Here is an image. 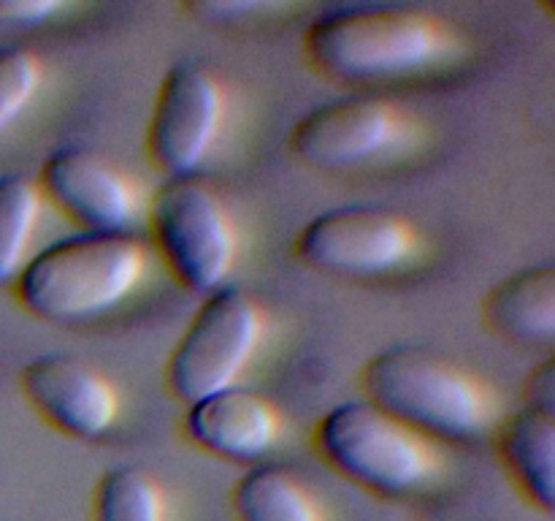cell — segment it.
<instances>
[{
  "label": "cell",
  "mask_w": 555,
  "mask_h": 521,
  "mask_svg": "<svg viewBox=\"0 0 555 521\" xmlns=\"http://www.w3.org/2000/svg\"><path fill=\"white\" fill-rule=\"evenodd\" d=\"M304 54L314 71L341 85H379L455 63L464 41L421 5L347 3L309 22Z\"/></svg>",
  "instance_id": "6da1fadb"
},
{
  "label": "cell",
  "mask_w": 555,
  "mask_h": 521,
  "mask_svg": "<svg viewBox=\"0 0 555 521\" xmlns=\"http://www.w3.org/2000/svg\"><path fill=\"white\" fill-rule=\"evenodd\" d=\"M150 253L133 233H76L25 260L14 296L33 318L79 326L122 307L144 282Z\"/></svg>",
  "instance_id": "7a4b0ae2"
},
{
  "label": "cell",
  "mask_w": 555,
  "mask_h": 521,
  "mask_svg": "<svg viewBox=\"0 0 555 521\" xmlns=\"http://www.w3.org/2000/svg\"><path fill=\"white\" fill-rule=\"evenodd\" d=\"M363 399L421 437L472 443L499 423L493 391L459 364L421 345H390L361 369Z\"/></svg>",
  "instance_id": "3957f363"
},
{
  "label": "cell",
  "mask_w": 555,
  "mask_h": 521,
  "mask_svg": "<svg viewBox=\"0 0 555 521\" xmlns=\"http://www.w3.org/2000/svg\"><path fill=\"white\" fill-rule=\"evenodd\" d=\"M314 448L339 475L379 497H410L442 470L431 440L366 399H347L314 423Z\"/></svg>",
  "instance_id": "277c9868"
},
{
  "label": "cell",
  "mask_w": 555,
  "mask_h": 521,
  "mask_svg": "<svg viewBox=\"0 0 555 521\" xmlns=\"http://www.w3.org/2000/svg\"><path fill=\"white\" fill-rule=\"evenodd\" d=\"M152 247L188 291L209 293L228 285L236 266V226L225 201L201 177H171L146 204Z\"/></svg>",
  "instance_id": "5b68a950"
},
{
  "label": "cell",
  "mask_w": 555,
  "mask_h": 521,
  "mask_svg": "<svg viewBox=\"0 0 555 521\" xmlns=\"http://www.w3.org/2000/svg\"><path fill=\"white\" fill-rule=\"evenodd\" d=\"M258 302L236 285L209 293L166 361V385L184 407L236 385L263 340Z\"/></svg>",
  "instance_id": "8992f818"
},
{
  "label": "cell",
  "mask_w": 555,
  "mask_h": 521,
  "mask_svg": "<svg viewBox=\"0 0 555 521\" xmlns=\"http://www.w3.org/2000/svg\"><path fill=\"white\" fill-rule=\"evenodd\" d=\"M298 260L352 280L396 275L421 258V233L401 212L379 204H347L320 212L298 231Z\"/></svg>",
  "instance_id": "52a82bcc"
},
{
  "label": "cell",
  "mask_w": 555,
  "mask_h": 521,
  "mask_svg": "<svg viewBox=\"0 0 555 521\" xmlns=\"http://www.w3.org/2000/svg\"><path fill=\"white\" fill-rule=\"evenodd\" d=\"M415 139V123L393 101L345 96L309 109L291 128V150L318 171H356L399 155Z\"/></svg>",
  "instance_id": "ba28073f"
},
{
  "label": "cell",
  "mask_w": 555,
  "mask_h": 521,
  "mask_svg": "<svg viewBox=\"0 0 555 521\" xmlns=\"http://www.w3.org/2000/svg\"><path fill=\"white\" fill-rule=\"evenodd\" d=\"M225 125V87L193 60L173 63L155 92L146 123V155L171 177H195Z\"/></svg>",
  "instance_id": "9c48e42d"
},
{
  "label": "cell",
  "mask_w": 555,
  "mask_h": 521,
  "mask_svg": "<svg viewBox=\"0 0 555 521\" xmlns=\"http://www.w3.org/2000/svg\"><path fill=\"white\" fill-rule=\"evenodd\" d=\"M36 185L87 233H130L144 212L133 179L90 150H54L38 168Z\"/></svg>",
  "instance_id": "30bf717a"
},
{
  "label": "cell",
  "mask_w": 555,
  "mask_h": 521,
  "mask_svg": "<svg viewBox=\"0 0 555 521\" xmlns=\"http://www.w3.org/2000/svg\"><path fill=\"white\" fill-rule=\"evenodd\" d=\"M20 389L33 410L74 440H98L117 423L119 394L90 361L43 353L20 369Z\"/></svg>",
  "instance_id": "8fae6325"
},
{
  "label": "cell",
  "mask_w": 555,
  "mask_h": 521,
  "mask_svg": "<svg viewBox=\"0 0 555 521\" xmlns=\"http://www.w3.org/2000/svg\"><path fill=\"white\" fill-rule=\"evenodd\" d=\"M182 429L206 454L260 465L280 443L282 418L266 396L231 385L188 405Z\"/></svg>",
  "instance_id": "7c38bea8"
},
{
  "label": "cell",
  "mask_w": 555,
  "mask_h": 521,
  "mask_svg": "<svg viewBox=\"0 0 555 521\" xmlns=\"http://www.w3.org/2000/svg\"><path fill=\"white\" fill-rule=\"evenodd\" d=\"M482 320L515 345H551L555 336V269L526 266L499 280L482 298Z\"/></svg>",
  "instance_id": "4fadbf2b"
},
{
  "label": "cell",
  "mask_w": 555,
  "mask_h": 521,
  "mask_svg": "<svg viewBox=\"0 0 555 521\" xmlns=\"http://www.w3.org/2000/svg\"><path fill=\"white\" fill-rule=\"evenodd\" d=\"M499 459L534 508H555V416L551 407L526 405L499 423Z\"/></svg>",
  "instance_id": "5bb4252c"
},
{
  "label": "cell",
  "mask_w": 555,
  "mask_h": 521,
  "mask_svg": "<svg viewBox=\"0 0 555 521\" xmlns=\"http://www.w3.org/2000/svg\"><path fill=\"white\" fill-rule=\"evenodd\" d=\"M236 521H323L314 494L282 465H253L231 488Z\"/></svg>",
  "instance_id": "9a60e30c"
},
{
  "label": "cell",
  "mask_w": 555,
  "mask_h": 521,
  "mask_svg": "<svg viewBox=\"0 0 555 521\" xmlns=\"http://www.w3.org/2000/svg\"><path fill=\"white\" fill-rule=\"evenodd\" d=\"M92 521H168L166 494L144 467H108L92 492Z\"/></svg>",
  "instance_id": "2e32d148"
},
{
  "label": "cell",
  "mask_w": 555,
  "mask_h": 521,
  "mask_svg": "<svg viewBox=\"0 0 555 521\" xmlns=\"http://www.w3.org/2000/svg\"><path fill=\"white\" fill-rule=\"evenodd\" d=\"M41 190L25 174H0V285L14 282L30 258L33 237L41 217Z\"/></svg>",
  "instance_id": "e0dca14e"
},
{
  "label": "cell",
  "mask_w": 555,
  "mask_h": 521,
  "mask_svg": "<svg viewBox=\"0 0 555 521\" xmlns=\"http://www.w3.org/2000/svg\"><path fill=\"white\" fill-rule=\"evenodd\" d=\"M41 58L27 47H0V136L22 117L41 87Z\"/></svg>",
  "instance_id": "ac0fdd59"
},
{
  "label": "cell",
  "mask_w": 555,
  "mask_h": 521,
  "mask_svg": "<svg viewBox=\"0 0 555 521\" xmlns=\"http://www.w3.org/2000/svg\"><path fill=\"white\" fill-rule=\"evenodd\" d=\"M293 3H271V0H204V3L182 5L184 14L195 16L204 25H247L263 22L269 16H280L293 11Z\"/></svg>",
  "instance_id": "d6986e66"
},
{
  "label": "cell",
  "mask_w": 555,
  "mask_h": 521,
  "mask_svg": "<svg viewBox=\"0 0 555 521\" xmlns=\"http://www.w3.org/2000/svg\"><path fill=\"white\" fill-rule=\"evenodd\" d=\"M65 0H0V33L33 30L74 11Z\"/></svg>",
  "instance_id": "ffe728a7"
},
{
  "label": "cell",
  "mask_w": 555,
  "mask_h": 521,
  "mask_svg": "<svg viewBox=\"0 0 555 521\" xmlns=\"http://www.w3.org/2000/svg\"><path fill=\"white\" fill-rule=\"evenodd\" d=\"M553 361H545L540 369H534V374H531V394H529V405H540V407H551L555 410L553 405Z\"/></svg>",
  "instance_id": "44dd1931"
}]
</instances>
